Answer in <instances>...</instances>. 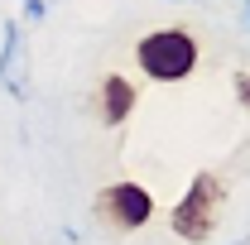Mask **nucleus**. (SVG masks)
I'll return each mask as SVG.
<instances>
[{
    "instance_id": "obj_1",
    "label": "nucleus",
    "mask_w": 250,
    "mask_h": 245,
    "mask_svg": "<svg viewBox=\"0 0 250 245\" xmlns=\"http://www.w3.org/2000/svg\"><path fill=\"white\" fill-rule=\"evenodd\" d=\"M197 34L183 29V24H164V29H149L140 43H135V67L149 77V82H183L197 72Z\"/></svg>"
},
{
    "instance_id": "obj_2",
    "label": "nucleus",
    "mask_w": 250,
    "mask_h": 245,
    "mask_svg": "<svg viewBox=\"0 0 250 245\" xmlns=\"http://www.w3.org/2000/svg\"><path fill=\"white\" fill-rule=\"evenodd\" d=\"M221 207H226V183H221L217 173H197V178L188 183V192L173 202L168 226H173L178 241L207 245L212 231H217V221H221Z\"/></svg>"
},
{
    "instance_id": "obj_3",
    "label": "nucleus",
    "mask_w": 250,
    "mask_h": 245,
    "mask_svg": "<svg viewBox=\"0 0 250 245\" xmlns=\"http://www.w3.org/2000/svg\"><path fill=\"white\" fill-rule=\"evenodd\" d=\"M96 221H106L111 231H140L145 221H154V197L145 192L140 183H106L92 202Z\"/></svg>"
},
{
    "instance_id": "obj_4",
    "label": "nucleus",
    "mask_w": 250,
    "mask_h": 245,
    "mask_svg": "<svg viewBox=\"0 0 250 245\" xmlns=\"http://www.w3.org/2000/svg\"><path fill=\"white\" fill-rule=\"evenodd\" d=\"M0 87L15 101H29V53H24V20L5 24V43H0Z\"/></svg>"
},
{
    "instance_id": "obj_5",
    "label": "nucleus",
    "mask_w": 250,
    "mask_h": 245,
    "mask_svg": "<svg viewBox=\"0 0 250 245\" xmlns=\"http://www.w3.org/2000/svg\"><path fill=\"white\" fill-rule=\"evenodd\" d=\"M135 101H140V92H135L130 77H121V72H106L101 77V87H96V116H101L106 130H121L135 116Z\"/></svg>"
},
{
    "instance_id": "obj_6",
    "label": "nucleus",
    "mask_w": 250,
    "mask_h": 245,
    "mask_svg": "<svg viewBox=\"0 0 250 245\" xmlns=\"http://www.w3.org/2000/svg\"><path fill=\"white\" fill-rule=\"evenodd\" d=\"M236 101L250 111V67H246V72H236Z\"/></svg>"
},
{
    "instance_id": "obj_7",
    "label": "nucleus",
    "mask_w": 250,
    "mask_h": 245,
    "mask_svg": "<svg viewBox=\"0 0 250 245\" xmlns=\"http://www.w3.org/2000/svg\"><path fill=\"white\" fill-rule=\"evenodd\" d=\"M43 15H48V0H24V20L29 24H39Z\"/></svg>"
},
{
    "instance_id": "obj_8",
    "label": "nucleus",
    "mask_w": 250,
    "mask_h": 245,
    "mask_svg": "<svg viewBox=\"0 0 250 245\" xmlns=\"http://www.w3.org/2000/svg\"><path fill=\"white\" fill-rule=\"evenodd\" d=\"M236 245H250V236H241V241H236Z\"/></svg>"
},
{
    "instance_id": "obj_9",
    "label": "nucleus",
    "mask_w": 250,
    "mask_h": 245,
    "mask_svg": "<svg viewBox=\"0 0 250 245\" xmlns=\"http://www.w3.org/2000/svg\"><path fill=\"white\" fill-rule=\"evenodd\" d=\"M246 24H250V0H246Z\"/></svg>"
}]
</instances>
